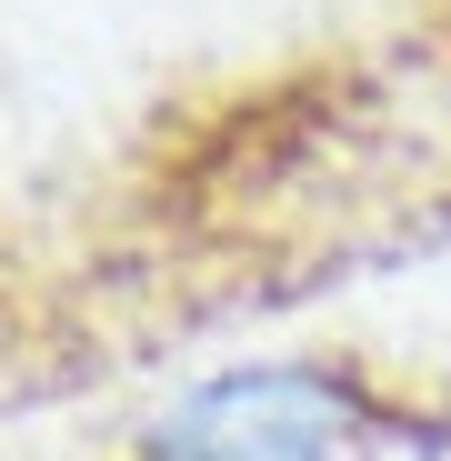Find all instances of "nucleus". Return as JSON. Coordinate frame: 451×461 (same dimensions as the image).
Returning <instances> with one entry per match:
<instances>
[{
    "label": "nucleus",
    "mask_w": 451,
    "mask_h": 461,
    "mask_svg": "<svg viewBox=\"0 0 451 461\" xmlns=\"http://www.w3.org/2000/svg\"><path fill=\"white\" fill-rule=\"evenodd\" d=\"M451 451L431 381H392L361 351H271L201 371L131 431L121 461H392Z\"/></svg>",
    "instance_id": "f03ea898"
},
{
    "label": "nucleus",
    "mask_w": 451,
    "mask_h": 461,
    "mask_svg": "<svg viewBox=\"0 0 451 461\" xmlns=\"http://www.w3.org/2000/svg\"><path fill=\"white\" fill-rule=\"evenodd\" d=\"M431 21H451V0H431Z\"/></svg>",
    "instance_id": "20e7f679"
},
{
    "label": "nucleus",
    "mask_w": 451,
    "mask_h": 461,
    "mask_svg": "<svg viewBox=\"0 0 451 461\" xmlns=\"http://www.w3.org/2000/svg\"><path fill=\"white\" fill-rule=\"evenodd\" d=\"M431 402H441V421H451V361H441V371H431Z\"/></svg>",
    "instance_id": "7ed1b4c3"
},
{
    "label": "nucleus",
    "mask_w": 451,
    "mask_h": 461,
    "mask_svg": "<svg viewBox=\"0 0 451 461\" xmlns=\"http://www.w3.org/2000/svg\"><path fill=\"white\" fill-rule=\"evenodd\" d=\"M201 230L261 281H321L451 230V21L361 41L261 91L191 181Z\"/></svg>",
    "instance_id": "f257e3e1"
}]
</instances>
